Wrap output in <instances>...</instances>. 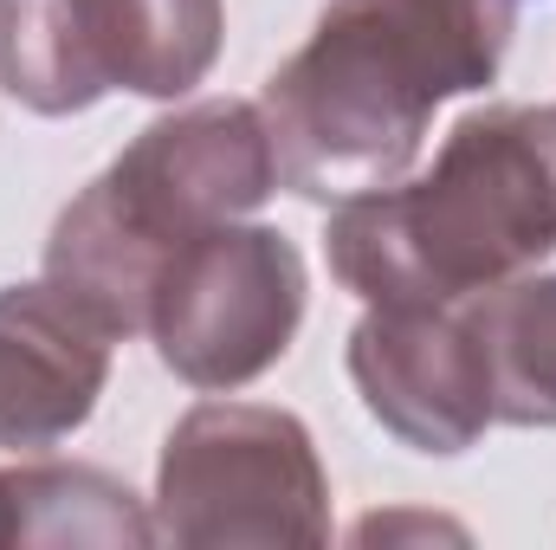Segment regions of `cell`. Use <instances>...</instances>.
Wrapping results in <instances>:
<instances>
[{"label":"cell","instance_id":"cell-4","mask_svg":"<svg viewBox=\"0 0 556 550\" xmlns=\"http://www.w3.org/2000/svg\"><path fill=\"white\" fill-rule=\"evenodd\" d=\"M155 538L194 550L324 545L330 479L311 427L266 402L188 409L155 460Z\"/></svg>","mask_w":556,"mask_h":550},{"label":"cell","instance_id":"cell-5","mask_svg":"<svg viewBox=\"0 0 556 550\" xmlns=\"http://www.w3.org/2000/svg\"><path fill=\"white\" fill-rule=\"evenodd\" d=\"M227 39L220 0H0V85L39 117L111 91L188 98Z\"/></svg>","mask_w":556,"mask_h":550},{"label":"cell","instance_id":"cell-10","mask_svg":"<svg viewBox=\"0 0 556 550\" xmlns=\"http://www.w3.org/2000/svg\"><path fill=\"white\" fill-rule=\"evenodd\" d=\"M466 317L485 350L492 414L511 427H556V273L472 291Z\"/></svg>","mask_w":556,"mask_h":550},{"label":"cell","instance_id":"cell-8","mask_svg":"<svg viewBox=\"0 0 556 550\" xmlns=\"http://www.w3.org/2000/svg\"><path fill=\"white\" fill-rule=\"evenodd\" d=\"M111 383V337L39 285L0 291V447L46 453L72 440Z\"/></svg>","mask_w":556,"mask_h":550},{"label":"cell","instance_id":"cell-7","mask_svg":"<svg viewBox=\"0 0 556 550\" xmlns=\"http://www.w3.org/2000/svg\"><path fill=\"white\" fill-rule=\"evenodd\" d=\"M350 383L415 453H466L498 421L466 304H369L350 330Z\"/></svg>","mask_w":556,"mask_h":550},{"label":"cell","instance_id":"cell-2","mask_svg":"<svg viewBox=\"0 0 556 550\" xmlns=\"http://www.w3.org/2000/svg\"><path fill=\"white\" fill-rule=\"evenodd\" d=\"M330 273L363 304H466L556 253V104L466 111L433 168L337 208Z\"/></svg>","mask_w":556,"mask_h":550},{"label":"cell","instance_id":"cell-1","mask_svg":"<svg viewBox=\"0 0 556 550\" xmlns=\"http://www.w3.org/2000/svg\"><path fill=\"white\" fill-rule=\"evenodd\" d=\"M518 0H330L260 91L278 182L304 201H356L415 168L446 98L485 91Z\"/></svg>","mask_w":556,"mask_h":550},{"label":"cell","instance_id":"cell-3","mask_svg":"<svg viewBox=\"0 0 556 550\" xmlns=\"http://www.w3.org/2000/svg\"><path fill=\"white\" fill-rule=\"evenodd\" d=\"M278 188V155L260 104L201 98L142 130L59 221L46 240V285L72 298L111 343L149 330V298L162 266L247 221Z\"/></svg>","mask_w":556,"mask_h":550},{"label":"cell","instance_id":"cell-6","mask_svg":"<svg viewBox=\"0 0 556 550\" xmlns=\"http://www.w3.org/2000/svg\"><path fill=\"white\" fill-rule=\"evenodd\" d=\"M304 324V253L278 227L227 221L188 240L149 298L155 357L188 389H247Z\"/></svg>","mask_w":556,"mask_h":550},{"label":"cell","instance_id":"cell-9","mask_svg":"<svg viewBox=\"0 0 556 550\" xmlns=\"http://www.w3.org/2000/svg\"><path fill=\"white\" fill-rule=\"evenodd\" d=\"M0 545H91L142 550L155 545V512L111 479L104 466H7L0 473Z\"/></svg>","mask_w":556,"mask_h":550}]
</instances>
